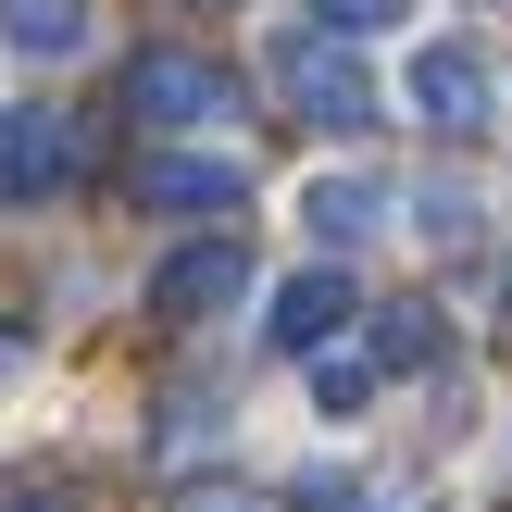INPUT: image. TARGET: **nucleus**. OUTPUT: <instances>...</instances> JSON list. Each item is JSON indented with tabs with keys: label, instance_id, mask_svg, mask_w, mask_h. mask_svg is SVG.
I'll return each mask as SVG.
<instances>
[{
	"label": "nucleus",
	"instance_id": "f257e3e1",
	"mask_svg": "<svg viewBox=\"0 0 512 512\" xmlns=\"http://www.w3.org/2000/svg\"><path fill=\"white\" fill-rule=\"evenodd\" d=\"M275 88H288V113L325 125V138H363L375 125V75L350 63L338 25H288V38H275Z\"/></svg>",
	"mask_w": 512,
	"mask_h": 512
},
{
	"label": "nucleus",
	"instance_id": "f03ea898",
	"mask_svg": "<svg viewBox=\"0 0 512 512\" xmlns=\"http://www.w3.org/2000/svg\"><path fill=\"white\" fill-rule=\"evenodd\" d=\"M125 113H138L150 138H175V125H238V75L200 63V50H138V75H125Z\"/></svg>",
	"mask_w": 512,
	"mask_h": 512
},
{
	"label": "nucleus",
	"instance_id": "7ed1b4c3",
	"mask_svg": "<svg viewBox=\"0 0 512 512\" xmlns=\"http://www.w3.org/2000/svg\"><path fill=\"white\" fill-rule=\"evenodd\" d=\"M125 188H138L150 213H238V200H250V163H238V150H138Z\"/></svg>",
	"mask_w": 512,
	"mask_h": 512
},
{
	"label": "nucleus",
	"instance_id": "20e7f679",
	"mask_svg": "<svg viewBox=\"0 0 512 512\" xmlns=\"http://www.w3.org/2000/svg\"><path fill=\"white\" fill-rule=\"evenodd\" d=\"M238 288H250V238H188L163 275H150V313L163 325H213Z\"/></svg>",
	"mask_w": 512,
	"mask_h": 512
},
{
	"label": "nucleus",
	"instance_id": "39448f33",
	"mask_svg": "<svg viewBox=\"0 0 512 512\" xmlns=\"http://www.w3.org/2000/svg\"><path fill=\"white\" fill-rule=\"evenodd\" d=\"M63 175H75V125H63V113H38V100H13V113H0V213L50 200Z\"/></svg>",
	"mask_w": 512,
	"mask_h": 512
},
{
	"label": "nucleus",
	"instance_id": "423d86ee",
	"mask_svg": "<svg viewBox=\"0 0 512 512\" xmlns=\"http://www.w3.org/2000/svg\"><path fill=\"white\" fill-rule=\"evenodd\" d=\"M413 113L438 125V138H488V63H475L463 38H425L413 50Z\"/></svg>",
	"mask_w": 512,
	"mask_h": 512
},
{
	"label": "nucleus",
	"instance_id": "0eeeda50",
	"mask_svg": "<svg viewBox=\"0 0 512 512\" xmlns=\"http://www.w3.org/2000/svg\"><path fill=\"white\" fill-rule=\"evenodd\" d=\"M275 350H325V338H338V325H350V275L338 263H313V275H288V288H275Z\"/></svg>",
	"mask_w": 512,
	"mask_h": 512
},
{
	"label": "nucleus",
	"instance_id": "6e6552de",
	"mask_svg": "<svg viewBox=\"0 0 512 512\" xmlns=\"http://www.w3.org/2000/svg\"><path fill=\"white\" fill-rule=\"evenodd\" d=\"M0 50L13 63H75L88 50V0H0Z\"/></svg>",
	"mask_w": 512,
	"mask_h": 512
},
{
	"label": "nucleus",
	"instance_id": "1a4fd4ad",
	"mask_svg": "<svg viewBox=\"0 0 512 512\" xmlns=\"http://www.w3.org/2000/svg\"><path fill=\"white\" fill-rule=\"evenodd\" d=\"M300 213H313L325 250H350V238H375V225H388V188H375V175H313V200H300Z\"/></svg>",
	"mask_w": 512,
	"mask_h": 512
},
{
	"label": "nucleus",
	"instance_id": "9d476101",
	"mask_svg": "<svg viewBox=\"0 0 512 512\" xmlns=\"http://www.w3.org/2000/svg\"><path fill=\"white\" fill-rule=\"evenodd\" d=\"M438 350H450L438 300H388V313H375V350H363V363H375V375H425Z\"/></svg>",
	"mask_w": 512,
	"mask_h": 512
},
{
	"label": "nucleus",
	"instance_id": "9b49d317",
	"mask_svg": "<svg viewBox=\"0 0 512 512\" xmlns=\"http://www.w3.org/2000/svg\"><path fill=\"white\" fill-rule=\"evenodd\" d=\"M313 25H338V38H388V25H413V0H313Z\"/></svg>",
	"mask_w": 512,
	"mask_h": 512
},
{
	"label": "nucleus",
	"instance_id": "f8f14e48",
	"mask_svg": "<svg viewBox=\"0 0 512 512\" xmlns=\"http://www.w3.org/2000/svg\"><path fill=\"white\" fill-rule=\"evenodd\" d=\"M313 400H325V413H363V400H375V363H363V350H350V363H313Z\"/></svg>",
	"mask_w": 512,
	"mask_h": 512
},
{
	"label": "nucleus",
	"instance_id": "ddd939ff",
	"mask_svg": "<svg viewBox=\"0 0 512 512\" xmlns=\"http://www.w3.org/2000/svg\"><path fill=\"white\" fill-rule=\"evenodd\" d=\"M163 512H263V488H238V475H188Z\"/></svg>",
	"mask_w": 512,
	"mask_h": 512
},
{
	"label": "nucleus",
	"instance_id": "4468645a",
	"mask_svg": "<svg viewBox=\"0 0 512 512\" xmlns=\"http://www.w3.org/2000/svg\"><path fill=\"white\" fill-rule=\"evenodd\" d=\"M425 238L463 250V238H475V200H463V188H425Z\"/></svg>",
	"mask_w": 512,
	"mask_h": 512
},
{
	"label": "nucleus",
	"instance_id": "2eb2a0df",
	"mask_svg": "<svg viewBox=\"0 0 512 512\" xmlns=\"http://www.w3.org/2000/svg\"><path fill=\"white\" fill-rule=\"evenodd\" d=\"M25 363H38V338H25V325H0V388H25Z\"/></svg>",
	"mask_w": 512,
	"mask_h": 512
},
{
	"label": "nucleus",
	"instance_id": "dca6fc26",
	"mask_svg": "<svg viewBox=\"0 0 512 512\" xmlns=\"http://www.w3.org/2000/svg\"><path fill=\"white\" fill-rule=\"evenodd\" d=\"M0 512H88L75 488H25V500H0Z\"/></svg>",
	"mask_w": 512,
	"mask_h": 512
},
{
	"label": "nucleus",
	"instance_id": "f3484780",
	"mask_svg": "<svg viewBox=\"0 0 512 512\" xmlns=\"http://www.w3.org/2000/svg\"><path fill=\"white\" fill-rule=\"evenodd\" d=\"M500 313H512V275H500Z\"/></svg>",
	"mask_w": 512,
	"mask_h": 512
}]
</instances>
